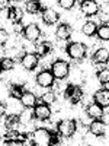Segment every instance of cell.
Instances as JSON below:
<instances>
[{"mask_svg": "<svg viewBox=\"0 0 109 146\" xmlns=\"http://www.w3.org/2000/svg\"><path fill=\"white\" fill-rule=\"evenodd\" d=\"M58 131H53L48 129H35L31 136V145L32 146H50V145H58L60 143Z\"/></svg>", "mask_w": 109, "mask_h": 146, "instance_id": "1", "label": "cell"}, {"mask_svg": "<svg viewBox=\"0 0 109 146\" xmlns=\"http://www.w3.org/2000/svg\"><path fill=\"white\" fill-rule=\"evenodd\" d=\"M66 53L71 60H76V62H81V60L86 57L87 54V47L86 44L74 41V42H70L66 47Z\"/></svg>", "mask_w": 109, "mask_h": 146, "instance_id": "2", "label": "cell"}, {"mask_svg": "<svg viewBox=\"0 0 109 146\" xmlns=\"http://www.w3.org/2000/svg\"><path fill=\"white\" fill-rule=\"evenodd\" d=\"M76 130H77V123H76V120H71V118L61 120V121H58V124H57L58 135L61 137H64V139L73 137Z\"/></svg>", "mask_w": 109, "mask_h": 146, "instance_id": "3", "label": "cell"}, {"mask_svg": "<svg viewBox=\"0 0 109 146\" xmlns=\"http://www.w3.org/2000/svg\"><path fill=\"white\" fill-rule=\"evenodd\" d=\"M64 98L67 101H70L73 105H77L83 100V89L79 86V85L68 83L66 91H64Z\"/></svg>", "mask_w": 109, "mask_h": 146, "instance_id": "4", "label": "cell"}, {"mask_svg": "<svg viewBox=\"0 0 109 146\" xmlns=\"http://www.w3.org/2000/svg\"><path fill=\"white\" fill-rule=\"evenodd\" d=\"M51 72H53V75L55 76V79L63 80V79H66L68 76V73H70V64L67 62H64V60L58 58L51 64Z\"/></svg>", "mask_w": 109, "mask_h": 146, "instance_id": "5", "label": "cell"}, {"mask_svg": "<svg viewBox=\"0 0 109 146\" xmlns=\"http://www.w3.org/2000/svg\"><path fill=\"white\" fill-rule=\"evenodd\" d=\"M20 34L23 35V38H26L31 42H36V41L39 40V36L42 35L39 27L36 25V23H29V25H25V27L22 28Z\"/></svg>", "mask_w": 109, "mask_h": 146, "instance_id": "6", "label": "cell"}, {"mask_svg": "<svg viewBox=\"0 0 109 146\" xmlns=\"http://www.w3.org/2000/svg\"><path fill=\"white\" fill-rule=\"evenodd\" d=\"M35 80H36V83H38L41 88H51L54 85L55 76L53 75L51 69H44V70H41L38 75H36Z\"/></svg>", "mask_w": 109, "mask_h": 146, "instance_id": "7", "label": "cell"}, {"mask_svg": "<svg viewBox=\"0 0 109 146\" xmlns=\"http://www.w3.org/2000/svg\"><path fill=\"white\" fill-rule=\"evenodd\" d=\"M38 63H39V56L36 53H25L20 57V64L29 72L35 70L36 66H38Z\"/></svg>", "mask_w": 109, "mask_h": 146, "instance_id": "8", "label": "cell"}, {"mask_svg": "<svg viewBox=\"0 0 109 146\" xmlns=\"http://www.w3.org/2000/svg\"><path fill=\"white\" fill-rule=\"evenodd\" d=\"M80 3V9L81 12L86 16H95V15H98L99 13V10H100V6L98 2H95V0H87V2H79Z\"/></svg>", "mask_w": 109, "mask_h": 146, "instance_id": "9", "label": "cell"}, {"mask_svg": "<svg viewBox=\"0 0 109 146\" xmlns=\"http://www.w3.org/2000/svg\"><path fill=\"white\" fill-rule=\"evenodd\" d=\"M89 133L96 137H103L105 136V133H106V126L105 123L100 120V118H95L92 123L89 124Z\"/></svg>", "mask_w": 109, "mask_h": 146, "instance_id": "10", "label": "cell"}, {"mask_svg": "<svg viewBox=\"0 0 109 146\" xmlns=\"http://www.w3.org/2000/svg\"><path fill=\"white\" fill-rule=\"evenodd\" d=\"M41 18L45 25H54L60 21V15L51 7H44V10L41 12Z\"/></svg>", "mask_w": 109, "mask_h": 146, "instance_id": "11", "label": "cell"}, {"mask_svg": "<svg viewBox=\"0 0 109 146\" xmlns=\"http://www.w3.org/2000/svg\"><path fill=\"white\" fill-rule=\"evenodd\" d=\"M33 113H35V117L38 118V120L47 121L48 118L51 117V108H50V105L41 102V104H36L33 107Z\"/></svg>", "mask_w": 109, "mask_h": 146, "instance_id": "12", "label": "cell"}, {"mask_svg": "<svg viewBox=\"0 0 109 146\" xmlns=\"http://www.w3.org/2000/svg\"><path fill=\"white\" fill-rule=\"evenodd\" d=\"M92 62H93V64H106V63H109V50L105 48V47L98 48L92 56Z\"/></svg>", "mask_w": 109, "mask_h": 146, "instance_id": "13", "label": "cell"}, {"mask_svg": "<svg viewBox=\"0 0 109 146\" xmlns=\"http://www.w3.org/2000/svg\"><path fill=\"white\" fill-rule=\"evenodd\" d=\"M93 100L96 104H99L100 107H109V89L108 88H102L99 91H96L93 95Z\"/></svg>", "mask_w": 109, "mask_h": 146, "instance_id": "14", "label": "cell"}, {"mask_svg": "<svg viewBox=\"0 0 109 146\" xmlns=\"http://www.w3.org/2000/svg\"><path fill=\"white\" fill-rule=\"evenodd\" d=\"M55 36H57V40H60V41L70 40V36H71V27L68 25V23H60L57 31H55Z\"/></svg>", "mask_w": 109, "mask_h": 146, "instance_id": "15", "label": "cell"}, {"mask_svg": "<svg viewBox=\"0 0 109 146\" xmlns=\"http://www.w3.org/2000/svg\"><path fill=\"white\" fill-rule=\"evenodd\" d=\"M7 18L13 22L15 25H19V23L22 22V19H23V12L18 6H10L7 9Z\"/></svg>", "mask_w": 109, "mask_h": 146, "instance_id": "16", "label": "cell"}, {"mask_svg": "<svg viewBox=\"0 0 109 146\" xmlns=\"http://www.w3.org/2000/svg\"><path fill=\"white\" fill-rule=\"evenodd\" d=\"M86 114L90 117V118H102L103 117V107H100L99 104L96 102H92L86 107Z\"/></svg>", "mask_w": 109, "mask_h": 146, "instance_id": "17", "label": "cell"}, {"mask_svg": "<svg viewBox=\"0 0 109 146\" xmlns=\"http://www.w3.org/2000/svg\"><path fill=\"white\" fill-rule=\"evenodd\" d=\"M53 50H54V45L50 41H42V42H39L38 45H36V51L35 53L38 54L39 57H45L50 53H53Z\"/></svg>", "mask_w": 109, "mask_h": 146, "instance_id": "18", "label": "cell"}, {"mask_svg": "<svg viewBox=\"0 0 109 146\" xmlns=\"http://www.w3.org/2000/svg\"><path fill=\"white\" fill-rule=\"evenodd\" d=\"M20 124V118L16 114H9L5 117V126L7 130H16Z\"/></svg>", "mask_w": 109, "mask_h": 146, "instance_id": "19", "label": "cell"}, {"mask_svg": "<svg viewBox=\"0 0 109 146\" xmlns=\"http://www.w3.org/2000/svg\"><path fill=\"white\" fill-rule=\"evenodd\" d=\"M20 102L23 107H26V108H32L36 105V96L35 94L29 92V91H25L22 95V98H20Z\"/></svg>", "mask_w": 109, "mask_h": 146, "instance_id": "20", "label": "cell"}, {"mask_svg": "<svg viewBox=\"0 0 109 146\" xmlns=\"http://www.w3.org/2000/svg\"><path fill=\"white\" fill-rule=\"evenodd\" d=\"M26 89L23 88V85H18V83H12L10 86H9V95H10V98H15V100H19L22 98V95L23 92H25Z\"/></svg>", "mask_w": 109, "mask_h": 146, "instance_id": "21", "label": "cell"}, {"mask_svg": "<svg viewBox=\"0 0 109 146\" xmlns=\"http://www.w3.org/2000/svg\"><path fill=\"white\" fill-rule=\"evenodd\" d=\"M25 7H26V10L29 12V13H33V15L44 10L39 0H28V2H25Z\"/></svg>", "mask_w": 109, "mask_h": 146, "instance_id": "22", "label": "cell"}, {"mask_svg": "<svg viewBox=\"0 0 109 146\" xmlns=\"http://www.w3.org/2000/svg\"><path fill=\"white\" fill-rule=\"evenodd\" d=\"M33 117H35V113L32 111L31 108H23L22 110V113L19 114V118H20V124H25V126H28L31 121L33 120Z\"/></svg>", "mask_w": 109, "mask_h": 146, "instance_id": "23", "label": "cell"}, {"mask_svg": "<svg viewBox=\"0 0 109 146\" xmlns=\"http://www.w3.org/2000/svg\"><path fill=\"white\" fill-rule=\"evenodd\" d=\"M81 32H83L84 35H87V36H93V35H96V32H98V25H96L95 22L89 21V22H86V23L83 25Z\"/></svg>", "mask_w": 109, "mask_h": 146, "instance_id": "24", "label": "cell"}, {"mask_svg": "<svg viewBox=\"0 0 109 146\" xmlns=\"http://www.w3.org/2000/svg\"><path fill=\"white\" fill-rule=\"evenodd\" d=\"M96 35H98V38L100 41H109V25L108 23H102V25H99Z\"/></svg>", "mask_w": 109, "mask_h": 146, "instance_id": "25", "label": "cell"}, {"mask_svg": "<svg viewBox=\"0 0 109 146\" xmlns=\"http://www.w3.org/2000/svg\"><path fill=\"white\" fill-rule=\"evenodd\" d=\"M0 62H2V70H3V72L12 70V69L15 67V60L10 58V57H3Z\"/></svg>", "mask_w": 109, "mask_h": 146, "instance_id": "26", "label": "cell"}, {"mask_svg": "<svg viewBox=\"0 0 109 146\" xmlns=\"http://www.w3.org/2000/svg\"><path fill=\"white\" fill-rule=\"evenodd\" d=\"M96 76H98V80L103 85L109 83V69H102L96 73Z\"/></svg>", "mask_w": 109, "mask_h": 146, "instance_id": "27", "label": "cell"}, {"mask_svg": "<svg viewBox=\"0 0 109 146\" xmlns=\"http://www.w3.org/2000/svg\"><path fill=\"white\" fill-rule=\"evenodd\" d=\"M55 94L54 92H45L44 95H41V102L47 104V105H51L55 102Z\"/></svg>", "mask_w": 109, "mask_h": 146, "instance_id": "28", "label": "cell"}, {"mask_svg": "<svg viewBox=\"0 0 109 146\" xmlns=\"http://www.w3.org/2000/svg\"><path fill=\"white\" fill-rule=\"evenodd\" d=\"M74 0H58V5L61 6L63 9H66V10H70V9H73V6H74Z\"/></svg>", "mask_w": 109, "mask_h": 146, "instance_id": "29", "label": "cell"}, {"mask_svg": "<svg viewBox=\"0 0 109 146\" xmlns=\"http://www.w3.org/2000/svg\"><path fill=\"white\" fill-rule=\"evenodd\" d=\"M7 40H9V34L5 31V28H0V44H2V47H5Z\"/></svg>", "mask_w": 109, "mask_h": 146, "instance_id": "30", "label": "cell"}, {"mask_svg": "<svg viewBox=\"0 0 109 146\" xmlns=\"http://www.w3.org/2000/svg\"><path fill=\"white\" fill-rule=\"evenodd\" d=\"M5 110H6V104H0V114H2V115H5Z\"/></svg>", "mask_w": 109, "mask_h": 146, "instance_id": "31", "label": "cell"}, {"mask_svg": "<svg viewBox=\"0 0 109 146\" xmlns=\"http://www.w3.org/2000/svg\"><path fill=\"white\" fill-rule=\"evenodd\" d=\"M7 3H9L7 0H2V2H0V7H2V9H5V7L7 6Z\"/></svg>", "mask_w": 109, "mask_h": 146, "instance_id": "32", "label": "cell"}]
</instances>
